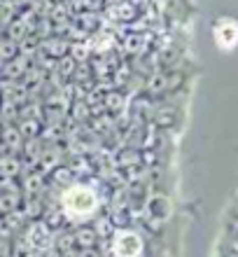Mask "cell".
Returning <instances> with one entry per match:
<instances>
[{"mask_svg": "<svg viewBox=\"0 0 238 257\" xmlns=\"http://www.w3.org/2000/svg\"><path fill=\"white\" fill-rule=\"evenodd\" d=\"M61 208L66 213V217L75 220V222H82L87 220L89 215H94L96 208H98V199L89 187L84 185H73L68 190L63 192L61 196Z\"/></svg>", "mask_w": 238, "mask_h": 257, "instance_id": "cell-1", "label": "cell"}, {"mask_svg": "<svg viewBox=\"0 0 238 257\" xmlns=\"http://www.w3.org/2000/svg\"><path fill=\"white\" fill-rule=\"evenodd\" d=\"M112 255L115 257H140L143 255V238L136 231L122 229L112 238Z\"/></svg>", "mask_w": 238, "mask_h": 257, "instance_id": "cell-2", "label": "cell"}, {"mask_svg": "<svg viewBox=\"0 0 238 257\" xmlns=\"http://www.w3.org/2000/svg\"><path fill=\"white\" fill-rule=\"evenodd\" d=\"M215 42L222 49H233L238 45V24L233 19H222L215 26Z\"/></svg>", "mask_w": 238, "mask_h": 257, "instance_id": "cell-3", "label": "cell"}, {"mask_svg": "<svg viewBox=\"0 0 238 257\" xmlns=\"http://www.w3.org/2000/svg\"><path fill=\"white\" fill-rule=\"evenodd\" d=\"M0 143H3V148L14 152V150H19L21 145H24V136H21V131L17 126L5 124V126L0 128Z\"/></svg>", "mask_w": 238, "mask_h": 257, "instance_id": "cell-4", "label": "cell"}, {"mask_svg": "<svg viewBox=\"0 0 238 257\" xmlns=\"http://www.w3.org/2000/svg\"><path fill=\"white\" fill-rule=\"evenodd\" d=\"M19 159L14 155H0V176L3 178H12L19 173Z\"/></svg>", "mask_w": 238, "mask_h": 257, "instance_id": "cell-5", "label": "cell"}, {"mask_svg": "<svg viewBox=\"0 0 238 257\" xmlns=\"http://www.w3.org/2000/svg\"><path fill=\"white\" fill-rule=\"evenodd\" d=\"M14 201H17V196L10 194V192H7V194H0V210H5V213L14 210V206H17Z\"/></svg>", "mask_w": 238, "mask_h": 257, "instance_id": "cell-6", "label": "cell"}, {"mask_svg": "<svg viewBox=\"0 0 238 257\" xmlns=\"http://www.w3.org/2000/svg\"><path fill=\"white\" fill-rule=\"evenodd\" d=\"M80 238H82V243H84V245L94 243V234H91V231H89V234H87V231H84V234H80Z\"/></svg>", "mask_w": 238, "mask_h": 257, "instance_id": "cell-7", "label": "cell"}]
</instances>
